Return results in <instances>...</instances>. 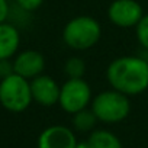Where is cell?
<instances>
[{
	"label": "cell",
	"instance_id": "8",
	"mask_svg": "<svg viewBox=\"0 0 148 148\" xmlns=\"http://www.w3.org/2000/svg\"><path fill=\"white\" fill-rule=\"evenodd\" d=\"M45 70V57L36 49H25L13 57V73L32 80Z\"/></svg>",
	"mask_w": 148,
	"mask_h": 148
},
{
	"label": "cell",
	"instance_id": "12",
	"mask_svg": "<svg viewBox=\"0 0 148 148\" xmlns=\"http://www.w3.org/2000/svg\"><path fill=\"white\" fill-rule=\"evenodd\" d=\"M97 122L99 121H97L96 115L89 108H86V109L73 115V126L79 132H92V131H95V126H96Z\"/></svg>",
	"mask_w": 148,
	"mask_h": 148
},
{
	"label": "cell",
	"instance_id": "3",
	"mask_svg": "<svg viewBox=\"0 0 148 148\" xmlns=\"http://www.w3.org/2000/svg\"><path fill=\"white\" fill-rule=\"evenodd\" d=\"M90 109L99 122L119 123L128 118L131 112V100L129 96L110 87L109 90H103L93 96Z\"/></svg>",
	"mask_w": 148,
	"mask_h": 148
},
{
	"label": "cell",
	"instance_id": "1",
	"mask_svg": "<svg viewBox=\"0 0 148 148\" xmlns=\"http://www.w3.org/2000/svg\"><path fill=\"white\" fill-rule=\"evenodd\" d=\"M109 86L126 96H138L148 89V60L138 55H121L106 68Z\"/></svg>",
	"mask_w": 148,
	"mask_h": 148
},
{
	"label": "cell",
	"instance_id": "6",
	"mask_svg": "<svg viewBox=\"0 0 148 148\" xmlns=\"http://www.w3.org/2000/svg\"><path fill=\"white\" fill-rule=\"evenodd\" d=\"M144 15V9L136 0H113L108 8L109 22L122 29L135 28Z\"/></svg>",
	"mask_w": 148,
	"mask_h": 148
},
{
	"label": "cell",
	"instance_id": "7",
	"mask_svg": "<svg viewBox=\"0 0 148 148\" xmlns=\"http://www.w3.org/2000/svg\"><path fill=\"white\" fill-rule=\"evenodd\" d=\"M60 90H61V86L57 83L55 79H52L48 74L42 73L31 80L32 99L41 106L51 108L57 105L60 100Z\"/></svg>",
	"mask_w": 148,
	"mask_h": 148
},
{
	"label": "cell",
	"instance_id": "10",
	"mask_svg": "<svg viewBox=\"0 0 148 148\" xmlns=\"http://www.w3.org/2000/svg\"><path fill=\"white\" fill-rule=\"evenodd\" d=\"M21 47V32L12 22L0 23V60H12Z\"/></svg>",
	"mask_w": 148,
	"mask_h": 148
},
{
	"label": "cell",
	"instance_id": "11",
	"mask_svg": "<svg viewBox=\"0 0 148 148\" xmlns=\"http://www.w3.org/2000/svg\"><path fill=\"white\" fill-rule=\"evenodd\" d=\"M92 148H122L121 139L108 129H95L87 139Z\"/></svg>",
	"mask_w": 148,
	"mask_h": 148
},
{
	"label": "cell",
	"instance_id": "2",
	"mask_svg": "<svg viewBox=\"0 0 148 148\" xmlns=\"http://www.w3.org/2000/svg\"><path fill=\"white\" fill-rule=\"evenodd\" d=\"M102 38L100 22L89 15L70 19L62 28V42L74 51H87Z\"/></svg>",
	"mask_w": 148,
	"mask_h": 148
},
{
	"label": "cell",
	"instance_id": "9",
	"mask_svg": "<svg viewBox=\"0 0 148 148\" xmlns=\"http://www.w3.org/2000/svg\"><path fill=\"white\" fill-rule=\"evenodd\" d=\"M77 138L65 125H51L38 138V148H76Z\"/></svg>",
	"mask_w": 148,
	"mask_h": 148
},
{
	"label": "cell",
	"instance_id": "17",
	"mask_svg": "<svg viewBox=\"0 0 148 148\" xmlns=\"http://www.w3.org/2000/svg\"><path fill=\"white\" fill-rule=\"evenodd\" d=\"M13 73V61L0 60V79H5Z\"/></svg>",
	"mask_w": 148,
	"mask_h": 148
},
{
	"label": "cell",
	"instance_id": "13",
	"mask_svg": "<svg viewBox=\"0 0 148 148\" xmlns=\"http://www.w3.org/2000/svg\"><path fill=\"white\" fill-rule=\"evenodd\" d=\"M62 71L67 79H82L86 73V62L80 57H70L65 60Z\"/></svg>",
	"mask_w": 148,
	"mask_h": 148
},
{
	"label": "cell",
	"instance_id": "14",
	"mask_svg": "<svg viewBox=\"0 0 148 148\" xmlns=\"http://www.w3.org/2000/svg\"><path fill=\"white\" fill-rule=\"evenodd\" d=\"M135 35L139 45L145 51H148V13H145L139 21V23L135 26Z\"/></svg>",
	"mask_w": 148,
	"mask_h": 148
},
{
	"label": "cell",
	"instance_id": "15",
	"mask_svg": "<svg viewBox=\"0 0 148 148\" xmlns=\"http://www.w3.org/2000/svg\"><path fill=\"white\" fill-rule=\"evenodd\" d=\"M15 5H18L23 10L32 13V12L38 10L44 5V0H15Z\"/></svg>",
	"mask_w": 148,
	"mask_h": 148
},
{
	"label": "cell",
	"instance_id": "4",
	"mask_svg": "<svg viewBox=\"0 0 148 148\" xmlns=\"http://www.w3.org/2000/svg\"><path fill=\"white\" fill-rule=\"evenodd\" d=\"M32 102L34 99L31 92V80L16 73L0 79V105L6 110L21 113L26 110Z\"/></svg>",
	"mask_w": 148,
	"mask_h": 148
},
{
	"label": "cell",
	"instance_id": "16",
	"mask_svg": "<svg viewBox=\"0 0 148 148\" xmlns=\"http://www.w3.org/2000/svg\"><path fill=\"white\" fill-rule=\"evenodd\" d=\"M10 3L9 0H0V23H5L9 21V16H10Z\"/></svg>",
	"mask_w": 148,
	"mask_h": 148
},
{
	"label": "cell",
	"instance_id": "18",
	"mask_svg": "<svg viewBox=\"0 0 148 148\" xmlns=\"http://www.w3.org/2000/svg\"><path fill=\"white\" fill-rule=\"evenodd\" d=\"M76 148H92V145L89 141H77Z\"/></svg>",
	"mask_w": 148,
	"mask_h": 148
},
{
	"label": "cell",
	"instance_id": "5",
	"mask_svg": "<svg viewBox=\"0 0 148 148\" xmlns=\"http://www.w3.org/2000/svg\"><path fill=\"white\" fill-rule=\"evenodd\" d=\"M93 93L90 84L82 77V79H67L61 84L60 90V108L68 113L74 115L92 105Z\"/></svg>",
	"mask_w": 148,
	"mask_h": 148
}]
</instances>
